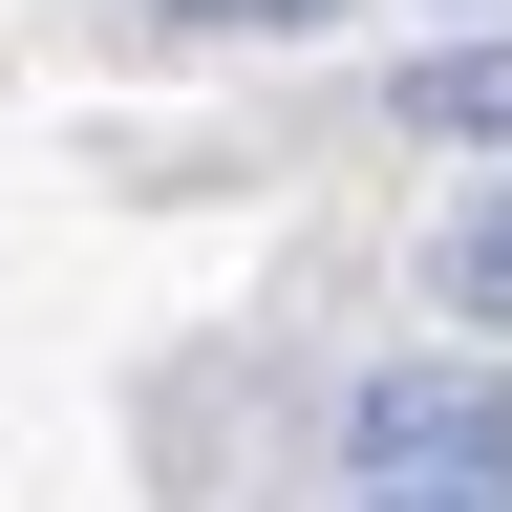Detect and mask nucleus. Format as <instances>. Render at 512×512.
I'll list each match as a JSON object with an SVG mask.
<instances>
[{
    "mask_svg": "<svg viewBox=\"0 0 512 512\" xmlns=\"http://www.w3.org/2000/svg\"><path fill=\"white\" fill-rule=\"evenodd\" d=\"M342 512H512V470H342Z\"/></svg>",
    "mask_w": 512,
    "mask_h": 512,
    "instance_id": "nucleus-4",
    "label": "nucleus"
},
{
    "mask_svg": "<svg viewBox=\"0 0 512 512\" xmlns=\"http://www.w3.org/2000/svg\"><path fill=\"white\" fill-rule=\"evenodd\" d=\"M150 22H214V43H299V22H342V0H150Z\"/></svg>",
    "mask_w": 512,
    "mask_h": 512,
    "instance_id": "nucleus-5",
    "label": "nucleus"
},
{
    "mask_svg": "<svg viewBox=\"0 0 512 512\" xmlns=\"http://www.w3.org/2000/svg\"><path fill=\"white\" fill-rule=\"evenodd\" d=\"M342 470H512V384L491 363H406L342 406Z\"/></svg>",
    "mask_w": 512,
    "mask_h": 512,
    "instance_id": "nucleus-1",
    "label": "nucleus"
},
{
    "mask_svg": "<svg viewBox=\"0 0 512 512\" xmlns=\"http://www.w3.org/2000/svg\"><path fill=\"white\" fill-rule=\"evenodd\" d=\"M384 107H406L427 150H512V43H427V64H406Z\"/></svg>",
    "mask_w": 512,
    "mask_h": 512,
    "instance_id": "nucleus-2",
    "label": "nucleus"
},
{
    "mask_svg": "<svg viewBox=\"0 0 512 512\" xmlns=\"http://www.w3.org/2000/svg\"><path fill=\"white\" fill-rule=\"evenodd\" d=\"M427 299H448V320H491V342H512V171H491L470 214L427 235Z\"/></svg>",
    "mask_w": 512,
    "mask_h": 512,
    "instance_id": "nucleus-3",
    "label": "nucleus"
}]
</instances>
